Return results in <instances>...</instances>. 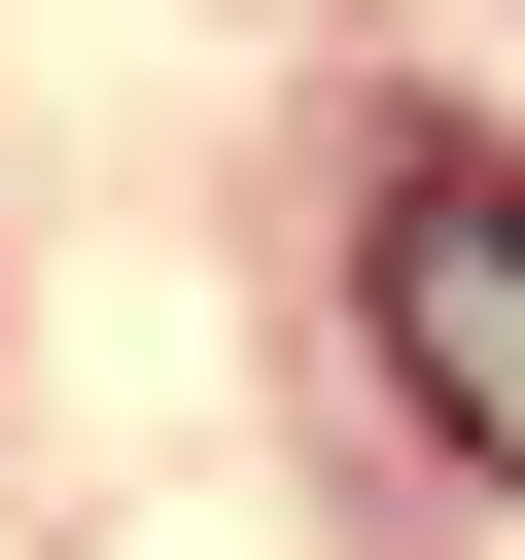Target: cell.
<instances>
[{"label": "cell", "instance_id": "cell-1", "mask_svg": "<svg viewBox=\"0 0 525 560\" xmlns=\"http://www.w3.org/2000/svg\"><path fill=\"white\" fill-rule=\"evenodd\" d=\"M385 385L455 420V455H525V175H385Z\"/></svg>", "mask_w": 525, "mask_h": 560}]
</instances>
